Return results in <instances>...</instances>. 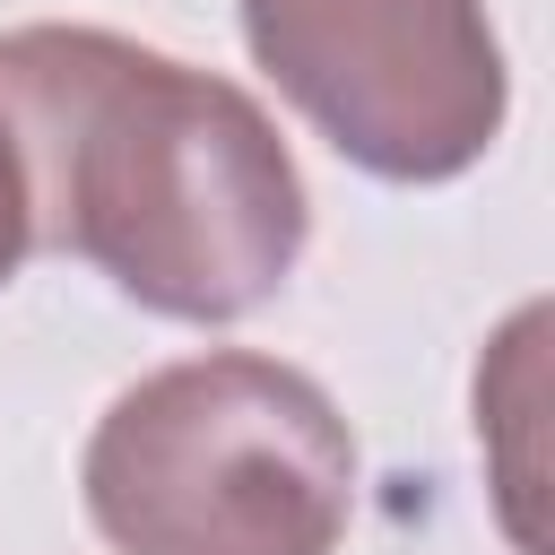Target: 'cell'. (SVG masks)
I'll return each instance as SVG.
<instances>
[{"instance_id":"cell-1","label":"cell","mask_w":555,"mask_h":555,"mask_svg":"<svg viewBox=\"0 0 555 555\" xmlns=\"http://www.w3.org/2000/svg\"><path fill=\"white\" fill-rule=\"evenodd\" d=\"M0 121L35 251L104 269L156 321H243L304 260V173L260 95L217 69L113 26H17L0 35Z\"/></svg>"},{"instance_id":"cell-2","label":"cell","mask_w":555,"mask_h":555,"mask_svg":"<svg viewBox=\"0 0 555 555\" xmlns=\"http://www.w3.org/2000/svg\"><path fill=\"white\" fill-rule=\"evenodd\" d=\"M78 503L113 555H338L356 434L304 364L208 347L95 416Z\"/></svg>"},{"instance_id":"cell-3","label":"cell","mask_w":555,"mask_h":555,"mask_svg":"<svg viewBox=\"0 0 555 555\" xmlns=\"http://www.w3.org/2000/svg\"><path fill=\"white\" fill-rule=\"evenodd\" d=\"M260 78L373 182H460L512 113L486 0H234Z\"/></svg>"},{"instance_id":"cell-4","label":"cell","mask_w":555,"mask_h":555,"mask_svg":"<svg viewBox=\"0 0 555 555\" xmlns=\"http://www.w3.org/2000/svg\"><path fill=\"white\" fill-rule=\"evenodd\" d=\"M538 338H546V304H520L477 364V442L494 451V503H503V529H512L520 555H546L538 451H529V434H538Z\"/></svg>"},{"instance_id":"cell-5","label":"cell","mask_w":555,"mask_h":555,"mask_svg":"<svg viewBox=\"0 0 555 555\" xmlns=\"http://www.w3.org/2000/svg\"><path fill=\"white\" fill-rule=\"evenodd\" d=\"M26 251H35V217H26V165H17V139H9V121H0V286L26 269Z\"/></svg>"}]
</instances>
